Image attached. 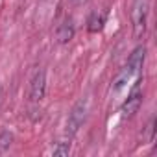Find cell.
<instances>
[{
    "label": "cell",
    "mask_w": 157,
    "mask_h": 157,
    "mask_svg": "<svg viewBox=\"0 0 157 157\" xmlns=\"http://www.w3.org/2000/svg\"><path fill=\"white\" fill-rule=\"evenodd\" d=\"M131 76H133V74H131V70L126 67V68H124V70L117 76V80L113 82V89H115V91H118L120 87H124V85L129 82V78H131Z\"/></svg>",
    "instance_id": "obj_8"
},
{
    "label": "cell",
    "mask_w": 157,
    "mask_h": 157,
    "mask_svg": "<svg viewBox=\"0 0 157 157\" xmlns=\"http://www.w3.org/2000/svg\"><path fill=\"white\" fill-rule=\"evenodd\" d=\"M140 104H142V94L139 93V91H135V93H131L129 94V98L124 102V105H122V117H133L137 111H139V107H140Z\"/></svg>",
    "instance_id": "obj_5"
},
{
    "label": "cell",
    "mask_w": 157,
    "mask_h": 157,
    "mask_svg": "<svg viewBox=\"0 0 157 157\" xmlns=\"http://www.w3.org/2000/svg\"><path fill=\"white\" fill-rule=\"evenodd\" d=\"M87 24H89L87 28H89L91 33H98V32H102V28L105 24V15L104 13H93Z\"/></svg>",
    "instance_id": "obj_6"
},
{
    "label": "cell",
    "mask_w": 157,
    "mask_h": 157,
    "mask_svg": "<svg viewBox=\"0 0 157 157\" xmlns=\"http://www.w3.org/2000/svg\"><path fill=\"white\" fill-rule=\"evenodd\" d=\"M153 131H155V120L151 118L150 124L146 126V133H144L142 140H144V142H151V140H153Z\"/></svg>",
    "instance_id": "obj_11"
},
{
    "label": "cell",
    "mask_w": 157,
    "mask_h": 157,
    "mask_svg": "<svg viewBox=\"0 0 157 157\" xmlns=\"http://www.w3.org/2000/svg\"><path fill=\"white\" fill-rule=\"evenodd\" d=\"M74 2H83V0H74Z\"/></svg>",
    "instance_id": "obj_12"
},
{
    "label": "cell",
    "mask_w": 157,
    "mask_h": 157,
    "mask_svg": "<svg viewBox=\"0 0 157 157\" xmlns=\"http://www.w3.org/2000/svg\"><path fill=\"white\" fill-rule=\"evenodd\" d=\"M144 57H146V48L144 46H137L133 50V54L128 59V68L131 70V74H139L142 65H144Z\"/></svg>",
    "instance_id": "obj_4"
},
{
    "label": "cell",
    "mask_w": 157,
    "mask_h": 157,
    "mask_svg": "<svg viewBox=\"0 0 157 157\" xmlns=\"http://www.w3.org/2000/svg\"><path fill=\"white\" fill-rule=\"evenodd\" d=\"M72 35H74V28H72L70 22H65V24L59 26V30H57V39H59V43H68V41L72 39Z\"/></svg>",
    "instance_id": "obj_7"
},
{
    "label": "cell",
    "mask_w": 157,
    "mask_h": 157,
    "mask_svg": "<svg viewBox=\"0 0 157 157\" xmlns=\"http://www.w3.org/2000/svg\"><path fill=\"white\" fill-rule=\"evenodd\" d=\"M131 22H133V33L135 37H142L146 32L148 22V0H135L131 10Z\"/></svg>",
    "instance_id": "obj_1"
},
{
    "label": "cell",
    "mask_w": 157,
    "mask_h": 157,
    "mask_svg": "<svg viewBox=\"0 0 157 157\" xmlns=\"http://www.w3.org/2000/svg\"><path fill=\"white\" fill-rule=\"evenodd\" d=\"M68 151H70V142H56V146L52 150V153L54 155H59V157L68 155Z\"/></svg>",
    "instance_id": "obj_10"
},
{
    "label": "cell",
    "mask_w": 157,
    "mask_h": 157,
    "mask_svg": "<svg viewBox=\"0 0 157 157\" xmlns=\"http://www.w3.org/2000/svg\"><path fill=\"white\" fill-rule=\"evenodd\" d=\"M44 89H46V76L44 70H37L32 78V85H30V100L32 102H41L44 96Z\"/></svg>",
    "instance_id": "obj_3"
},
{
    "label": "cell",
    "mask_w": 157,
    "mask_h": 157,
    "mask_svg": "<svg viewBox=\"0 0 157 157\" xmlns=\"http://www.w3.org/2000/svg\"><path fill=\"white\" fill-rule=\"evenodd\" d=\"M85 117H87V102H78L74 105V109L70 111L68 115V120H67V133L72 137L78 129H80L85 122Z\"/></svg>",
    "instance_id": "obj_2"
},
{
    "label": "cell",
    "mask_w": 157,
    "mask_h": 157,
    "mask_svg": "<svg viewBox=\"0 0 157 157\" xmlns=\"http://www.w3.org/2000/svg\"><path fill=\"white\" fill-rule=\"evenodd\" d=\"M11 140H13V135L10 131H2V133H0V153L6 151L11 146Z\"/></svg>",
    "instance_id": "obj_9"
}]
</instances>
